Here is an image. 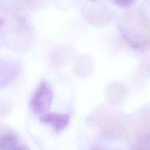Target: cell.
Listing matches in <instances>:
<instances>
[{
	"mask_svg": "<svg viewBox=\"0 0 150 150\" xmlns=\"http://www.w3.org/2000/svg\"><path fill=\"white\" fill-rule=\"evenodd\" d=\"M53 97V91L51 86L47 81H41L31 97L30 109L37 114L46 112L51 105Z\"/></svg>",
	"mask_w": 150,
	"mask_h": 150,
	"instance_id": "obj_1",
	"label": "cell"
},
{
	"mask_svg": "<svg viewBox=\"0 0 150 150\" xmlns=\"http://www.w3.org/2000/svg\"><path fill=\"white\" fill-rule=\"evenodd\" d=\"M4 22V19L3 18H0V27L3 24Z\"/></svg>",
	"mask_w": 150,
	"mask_h": 150,
	"instance_id": "obj_7",
	"label": "cell"
},
{
	"mask_svg": "<svg viewBox=\"0 0 150 150\" xmlns=\"http://www.w3.org/2000/svg\"><path fill=\"white\" fill-rule=\"evenodd\" d=\"M18 137L12 133H7L0 137V150H15L19 146Z\"/></svg>",
	"mask_w": 150,
	"mask_h": 150,
	"instance_id": "obj_4",
	"label": "cell"
},
{
	"mask_svg": "<svg viewBox=\"0 0 150 150\" xmlns=\"http://www.w3.org/2000/svg\"><path fill=\"white\" fill-rule=\"evenodd\" d=\"M135 0H112V1L118 6L122 8H128L134 4Z\"/></svg>",
	"mask_w": 150,
	"mask_h": 150,
	"instance_id": "obj_6",
	"label": "cell"
},
{
	"mask_svg": "<svg viewBox=\"0 0 150 150\" xmlns=\"http://www.w3.org/2000/svg\"><path fill=\"white\" fill-rule=\"evenodd\" d=\"M70 116L68 114L46 112L40 115V121L44 124H50L56 132L63 131L68 125Z\"/></svg>",
	"mask_w": 150,
	"mask_h": 150,
	"instance_id": "obj_3",
	"label": "cell"
},
{
	"mask_svg": "<svg viewBox=\"0 0 150 150\" xmlns=\"http://www.w3.org/2000/svg\"><path fill=\"white\" fill-rule=\"evenodd\" d=\"M135 150H150V135H143L137 142Z\"/></svg>",
	"mask_w": 150,
	"mask_h": 150,
	"instance_id": "obj_5",
	"label": "cell"
},
{
	"mask_svg": "<svg viewBox=\"0 0 150 150\" xmlns=\"http://www.w3.org/2000/svg\"><path fill=\"white\" fill-rule=\"evenodd\" d=\"M21 64L18 61L11 59H0V88L12 83L18 76Z\"/></svg>",
	"mask_w": 150,
	"mask_h": 150,
	"instance_id": "obj_2",
	"label": "cell"
},
{
	"mask_svg": "<svg viewBox=\"0 0 150 150\" xmlns=\"http://www.w3.org/2000/svg\"><path fill=\"white\" fill-rule=\"evenodd\" d=\"M90 1H97L98 0H90Z\"/></svg>",
	"mask_w": 150,
	"mask_h": 150,
	"instance_id": "obj_8",
	"label": "cell"
},
{
	"mask_svg": "<svg viewBox=\"0 0 150 150\" xmlns=\"http://www.w3.org/2000/svg\"><path fill=\"white\" fill-rule=\"evenodd\" d=\"M22 1H28V0H22Z\"/></svg>",
	"mask_w": 150,
	"mask_h": 150,
	"instance_id": "obj_9",
	"label": "cell"
}]
</instances>
